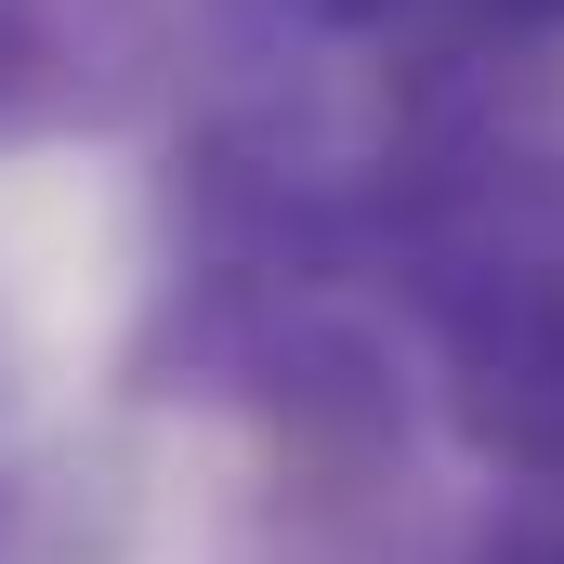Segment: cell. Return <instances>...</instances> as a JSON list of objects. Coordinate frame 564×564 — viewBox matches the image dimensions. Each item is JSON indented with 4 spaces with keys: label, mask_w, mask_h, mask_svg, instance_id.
Listing matches in <instances>:
<instances>
[{
    "label": "cell",
    "mask_w": 564,
    "mask_h": 564,
    "mask_svg": "<svg viewBox=\"0 0 564 564\" xmlns=\"http://www.w3.org/2000/svg\"><path fill=\"white\" fill-rule=\"evenodd\" d=\"M289 26H315V40H381L394 13H421V0H276Z\"/></svg>",
    "instance_id": "obj_2"
},
{
    "label": "cell",
    "mask_w": 564,
    "mask_h": 564,
    "mask_svg": "<svg viewBox=\"0 0 564 564\" xmlns=\"http://www.w3.org/2000/svg\"><path fill=\"white\" fill-rule=\"evenodd\" d=\"M473 26H499V40H564V0H473Z\"/></svg>",
    "instance_id": "obj_3"
},
{
    "label": "cell",
    "mask_w": 564,
    "mask_h": 564,
    "mask_svg": "<svg viewBox=\"0 0 564 564\" xmlns=\"http://www.w3.org/2000/svg\"><path fill=\"white\" fill-rule=\"evenodd\" d=\"M459 564H564V512H512V525H486Z\"/></svg>",
    "instance_id": "obj_1"
}]
</instances>
